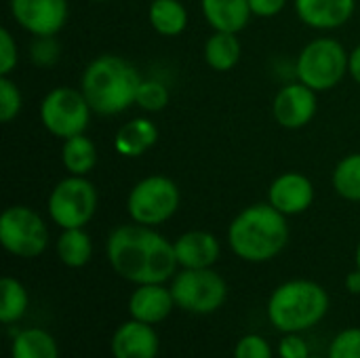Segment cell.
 Segmentation results:
<instances>
[{"instance_id": "obj_1", "label": "cell", "mask_w": 360, "mask_h": 358, "mask_svg": "<svg viewBox=\"0 0 360 358\" xmlns=\"http://www.w3.org/2000/svg\"><path fill=\"white\" fill-rule=\"evenodd\" d=\"M105 251L112 270L135 285H165L179 266L175 245L152 226L135 222L112 230Z\"/></svg>"}, {"instance_id": "obj_2", "label": "cell", "mask_w": 360, "mask_h": 358, "mask_svg": "<svg viewBox=\"0 0 360 358\" xmlns=\"http://www.w3.org/2000/svg\"><path fill=\"white\" fill-rule=\"evenodd\" d=\"M135 65L118 55H99L82 72L80 91L84 93L91 110L99 116H116L127 112L141 84Z\"/></svg>"}, {"instance_id": "obj_3", "label": "cell", "mask_w": 360, "mask_h": 358, "mask_svg": "<svg viewBox=\"0 0 360 358\" xmlns=\"http://www.w3.org/2000/svg\"><path fill=\"white\" fill-rule=\"evenodd\" d=\"M230 249L245 262L262 264L274 260L289 243L287 215L270 203L243 209L228 228Z\"/></svg>"}, {"instance_id": "obj_4", "label": "cell", "mask_w": 360, "mask_h": 358, "mask_svg": "<svg viewBox=\"0 0 360 358\" xmlns=\"http://www.w3.org/2000/svg\"><path fill=\"white\" fill-rule=\"evenodd\" d=\"M329 310L327 291L306 279L287 281L274 289L268 302L270 323L285 333H300L325 319Z\"/></svg>"}, {"instance_id": "obj_5", "label": "cell", "mask_w": 360, "mask_h": 358, "mask_svg": "<svg viewBox=\"0 0 360 358\" xmlns=\"http://www.w3.org/2000/svg\"><path fill=\"white\" fill-rule=\"evenodd\" d=\"M350 68V53L335 38H316L308 42L295 61V76L306 87L331 91L342 82Z\"/></svg>"}, {"instance_id": "obj_6", "label": "cell", "mask_w": 360, "mask_h": 358, "mask_svg": "<svg viewBox=\"0 0 360 358\" xmlns=\"http://www.w3.org/2000/svg\"><path fill=\"white\" fill-rule=\"evenodd\" d=\"M179 188L165 175H150L137 181L127 196V211L135 224L160 226L169 222L179 209Z\"/></svg>"}, {"instance_id": "obj_7", "label": "cell", "mask_w": 360, "mask_h": 358, "mask_svg": "<svg viewBox=\"0 0 360 358\" xmlns=\"http://www.w3.org/2000/svg\"><path fill=\"white\" fill-rule=\"evenodd\" d=\"M91 112L93 110L80 89L57 87L49 91L40 103V122L51 135L70 139L86 131Z\"/></svg>"}, {"instance_id": "obj_8", "label": "cell", "mask_w": 360, "mask_h": 358, "mask_svg": "<svg viewBox=\"0 0 360 358\" xmlns=\"http://www.w3.org/2000/svg\"><path fill=\"white\" fill-rule=\"evenodd\" d=\"M46 209L61 230L84 228L97 211V190L86 177L70 175L51 190Z\"/></svg>"}, {"instance_id": "obj_9", "label": "cell", "mask_w": 360, "mask_h": 358, "mask_svg": "<svg viewBox=\"0 0 360 358\" xmlns=\"http://www.w3.org/2000/svg\"><path fill=\"white\" fill-rule=\"evenodd\" d=\"M0 243L15 257H38L49 247L46 222L34 209L13 205L0 217Z\"/></svg>"}, {"instance_id": "obj_10", "label": "cell", "mask_w": 360, "mask_h": 358, "mask_svg": "<svg viewBox=\"0 0 360 358\" xmlns=\"http://www.w3.org/2000/svg\"><path fill=\"white\" fill-rule=\"evenodd\" d=\"M171 293L175 306H179L181 310L190 314H211L224 306L228 298V285L213 268H184L173 279Z\"/></svg>"}, {"instance_id": "obj_11", "label": "cell", "mask_w": 360, "mask_h": 358, "mask_svg": "<svg viewBox=\"0 0 360 358\" xmlns=\"http://www.w3.org/2000/svg\"><path fill=\"white\" fill-rule=\"evenodd\" d=\"M13 19L32 36H55L68 23V0H8Z\"/></svg>"}, {"instance_id": "obj_12", "label": "cell", "mask_w": 360, "mask_h": 358, "mask_svg": "<svg viewBox=\"0 0 360 358\" xmlns=\"http://www.w3.org/2000/svg\"><path fill=\"white\" fill-rule=\"evenodd\" d=\"M319 101L316 91L306 87L304 82H291L283 87L272 103V114L276 122L285 129H302L316 114Z\"/></svg>"}, {"instance_id": "obj_13", "label": "cell", "mask_w": 360, "mask_h": 358, "mask_svg": "<svg viewBox=\"0 0 360 358\" xmlns=\"http://www.w3.org/2000/svg\"><path fill=\"white\" fill-rule=\"evenodd\" d=\"M268 203L287 217L300 215L314 203V186L304 173L287 171L270 184Z\"/></svg>"}, {"instance_id": "obj_14", "label": "cell", "mask_w": 360, "mask_h": 358, "mask_svg": "<svg viewBox=\"0 0 360 358\" xmlns=\"http://www.w3.org/2000/svg\"><path fill=\"white\" fill-rule=\"evenodd\" d=\"M110 348L114 358H156L160 342L152 325L131 319L114 331Z\"/></svg>"}, {"instance_id": "obj_15", "label": "cell", "mask_w": 360, "mask_h": 358, "mask_svg": "<svg viewBox=\"0 0 360 358\" xmlns=\"http://www.w3.org/2000/svg\"><path fill=\"white\" fill-rule=\"evenodd\" d=\"M293 4L300 21L314 30L342 27L356 8V0H295Z\"/></svg>"}, {"instance_id": "obj_16", "label": "cell", "mask_w": 360, "mask_h": 358, "mask_svg": "<svg viewBox=\"0 0 360 358\" xmlns=\"http://www.w3.org/2000/svg\"><path fill=\"white\" fill-rule=\"evenodd\" d=\"M173 245H175L177 264L186 270L213 268V264L221 255L219 241L215 238V234L207 230H190L181 234Z\"/></svg>"}, {"instance_id": "obj_17", "label": "cell", "mask_w": 360, "mask_h": 358, "mask_svg": "<svg viewBox=\"0 0 360 358\" xmlns=\"http://www.w3.org/2000/svg\"><path fill=\"white\" fill-rule=\"evenodd\" d=\"M175 306L171 289L165 285H137L129 298V314L135 321L156 325L162 323Z\"/></svg>"}, {"instance_id": "obj_18", "label": "cell", "mask_w": 360, "mask_h": 358, "mask_svg": "<svg viewBox=\"0 0 360 358\" xmlns=\"http://www.w3.org/2000/svg\"><path fill=\"white\" fill-rule=\"evenodd\" d=\"M202 15L215 32L238 34L251 19L249 0H200Z\"/></svg>"}, {"instance_id": "obj_19", "label": "cell", "mask_w": 360, "mask_h": 358, "mask_svg": "<svg viewBox=\"0 0 360 358\" xmlns=\"http://www.w3.org/2000/svg\"><path fill=\"white\" fill-rule=\"evenodd\" d=\"M156 141H158L156 124L148 118H135L118 129L114 137V148L124 158H137L143 156Z\"/></svg>"}, {"instance_id": "obj_20", "label": "cell", "mask_w": 360, "mask_h": 358, "mask_svg": "<svg viewBox=\"0 0 360 358\" xmlns=\"http://www.w3.org/2000/svg\"><path fill=\"white\" fill-rule=\"evenodd\" d=\"M240 40L232 32H213L205 42V61L215 72H230L240 61Z\"/></svg>"}, {"instance_id": "obj_21", "label": "cell", "mask_w": 360, "mask_h": 358, "mask_svg": "<svg viewBox=\"0 0 360 358\" xmlns=\"http://www.w3.org/2000/svg\"><path fill=\"white\" fill-rule=\"evenodd\" d=\"M61 162H63V167H65V171L70 175L86 177L97 165V148L84 133L74 135L70 139H63Z\"/></svg>"}, {"instance_id": "obj_22", "label": "cell", "mask_w": 360, "mask_h": 358, "mask_svg": "<svg viewBox=\"0 0 360 358\" xmlns=\"http://www.w3.org/2000/svg\"><path fill=\"white\" fill-rule=\"evenodd\" d=\"M148 17L160 36L173 38L188 27V11L179 0H152Z\"/></svg>"}, {"instance_id": "obj_23", "label": "cell", "mask_w": 360, "mask_h": 358, "mask_svg": "<svg viewBox=\"0 0 360 358\" xmlns=\"http://www.w3.org/2000/svg\"><path fill=\"white\" fill-rule=\"evenodd\" d=\"M57 257L68 268H82L93 257L91 236L82 228L63 230L57 238Z\"/></svg>"}, {"instance_id": "obj_24", "label": "cell", "mask_w": 360, "mask_h": 358, "mask_svg": "<svg viewBox=\"0 0 360 358\" xmlns=\"http://www.w3.org/2000/svg\"><path fill=\"white\" fill-rule=\"evenodd\" d=\"M11 358H59V348L44 329H25L15 335Z\"/></svg>"}, {"instance_id": "obj_25", "label": "cell", "mask_w": 360, "mask_h": 358, "mask_svg": "<svg viewBox=\"0 0 360 358\" xmlns=\"http://www.w3.org/2000/svg\"><path fill=\"white\" fill-rule=\"evenodd\" d=\"M27 304L30 300L25 287L13 276H4L0 281V321L4 325L17 323L25 314Z\"/></svg>"}, {"instance_id": "obj_26", "label": "cell", "mask_w": 360, "mask_h": 358, "mask_svg": "<svg viewBox=\"0 0 360 358\" xmlns=\"http://www.w3.org/2000/svg\"><path fill=\"white\" fill-rule=\"evenodd\" d=\"M331 181L342 198L360 203V152L348 154L338 162Z\"/></svg>"}, {"instance_id": "obj_27", "label": "cell", "mask_w": 360, "mask_h": 358, "mask_svg": "<svg viewBox=\"0 0 360 358\" xmlns=\"http://www.w3.org/2000/svg\"><path fill=\"white\" fill-rule=\"evenodd\" d=\"M135 106L146 112H160L169 106V89L160 80H141L137 89Z\"/></svg>"}, {"instance_id": "obj_28", "label": "cell", "mask_w": 360, "mask_h": 358, "mask_svg": "<svg viewBox=\"0 0 360 358\" xmlns=\"http://www.w3.org/2000/svg\"><path fill=\"white\" fill-rule=\"evenodd\" d=\"M23 106L21 91L11 76H0V120L11 122L19 116Z\"/></svg>"}, {"instance_id": "obj_29", "label": "cell", "mask_w": 360, "mask_h": 358, "mask_svg": "<svg viewBox=\"0 0 360 358\" xmlns=\"http://www.w3.org/2000/svg\"><path fill=\"white\" fill-rule=\"evenodd\" d=\"M327 358H360V329L342 331L329 348Z\"/></svg>"}, {"instance_id": "obj_30", "label": "cell", "mask_w": 360, "mask_h": 358, "mask_svg": "<svg viewBox=\"0 0 360 358\" xmlns=\"http://www.w3.org/2000/svg\"><path fill=\"white\" fill-rule=\"evenodd\" d=\"M30 59L40 68L53 65L59 59V44L55 36H36L34 44L30 46Z\"/></svg>"}, {"instance_id": "obj_31", "label": "cell", "mask_w": 360, "mask_h": 358, "mask_svg": "<svg viewBox=\"0 0 360 358\" xmlns=\"http://www.w3.org/2000/svg\"><path fill=\"white\" fill-rule=\"evenodd\" d=\"M19 61V51L17 42L11 34V30L2 27L0 30V76H8Z\"/></svg>"}, {"instance_id": "obj_32", "label": "cell", "mask_w": 360, "mask_h": 358, "mask_svg": "<svg viewBox=\"0 0 360 358\" xmlns=\"http://www.w3.org/2000/svg\"><path fill=\"white\" fill-rule=\"evenodd\" d=\"M234 358H272V350L262 335H245L236 344Z\"/></svg>"}, {"instance_id": "obj_33", "label": "cell", "mask_w": 360, "mask_h": 358, "mask_svg": "<svg viewBox=\"0 0 360 358\" xmlns=\"http://www.w3.org/2000/svg\"><path fill=\"white\" fill-rule=\"evenodd\" d=\"M278 354L281 358H310V350L304 338L297 333H287L278 344Z\"/></svg>"}, {"instance_id": "obj_34", "label": "cell", "mask_w": 360, "mask_h": 358, "mask_svg": "<svg viewBox=\"0 0 360 358\" xmlns=\"http://www.w3.org/2000/svg\"><path fill=\"white\" fill-rule=\"evenodd\" d=\"M287 0H249L251 13L255 17H274L285 8Z\"/></svg>"}, {"instance_id": "obj_35", "label": "cell", "mask_w": 360, "mask_h": 358, "mask_svg": "<svg viewBox=\"0 0 360 358\" xmlns=\"http://www.w3.org/2000/svg\"><path fill=\"white\" fill-rule=\"evenodd\" d=\"M348 74L360 84V44L350 53V68H348Z\"/></svg>"}, {"instance_id": "obj_36", "label": "cell", "mask_w": 360, "mask_h": 358, "mask_svg": "<svg viewBox=\"0 0 360 358\" xmlns=\"http://www.w3.org/2000/svg\"><path fill=\"white\" fill-rule=\"evenodd\" d=\"M346 289H348L350 293H354V295H360V270L359 268L346 276Z\"/></svg>"}, {"instance_id": "obj_37", "label": "cell", "mask_w": 360, "mask_h": 358, "mask_svg": "<svg viewBox=\"0 0 360 358\" xmlns=\"http://www.w3.org/2000/svg\"><path fill=\"white\" fill-rule=\"evenodd\" d=\"M356 268L360 270V243H359V247H356Z\"/></svg>"}, {"instance_id": "obj_38", "label": "cell", "mask_w": 360, "mask_h": 358, "mask_svg": "<svg viewBox=\"0 0 360 358\" xmlns=\"http://www.w3.org/2000/svg\"><path fill=\"white\" fill-rule=\"evenodd\" d=\"M91 2H105V0H91Z\"/></svg>"}, {"instance_id": "obj_39", "label": "cell", "mask_w": 360, "mask_h": 358, "mask_svg": "<svg viewBox=\"0 0 360 358\" xmlns=\"http://www.w3.org/2000/svg\"><path fill=\"white\" fill-rule=\"evenodd\" d=\"M310 358H321V357H310Z\"/></svg>"}]
</instances>
